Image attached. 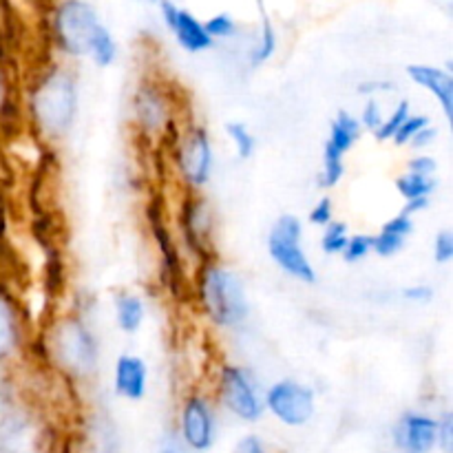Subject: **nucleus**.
Returning a JSON list of instances; mask_svg holds the SVG:
<instances>
[{
	"mask_svg": "<svg viewBox=\"0 0 453 453\" xmlns=\"http://www.w3.org/2000/svg\"><path fill=\"white\" fill-rule=\"evenodd\" d=\"M411 234H414V217L398 212L380 226L379 233L372 234V252H376L383 259L396 257L405 248Z\"/></svg>",
	"mask_w": 453,
	"mask_h": 453,
	"instance_id": "nucleus-20",
	"label": "nucleus"
},
{
	"mask_svg": "<svg viewBox=\"0 0 453 453\" xmlns=\"http://www.w3.org/2000/svg\"><path fill=\"white\" fill-rule=\"evenodd\" d=\"M12 96V84H9V75L7 69L3 65V58H0V106L4 104V100Z\"/></svg>",
	"mask_w": 453,
	"mask_h": 453,
	"instance_id": "nucleus-41",
	"label": "nucleus"
},
{
	"mask_svg": "<svg viewBox=\"0 0 453 453\" xmlns=\"http://www.w3.org/2000/svg\"><path fill=\"white\" fill-rule=\"evenodd\" d=\"M383 118H385L383 106L379 104L376 97H370V100L365 102V106H363L358 122H361V128H365V131H370L372 135H374V133L379 131L380 124H383Z\"/></svg>",
	"mask_w": 453,
	"mask_h": 453,
	"instance_id": "nucleus-33",
	"label": "nucleus"
},
{
	"mask_svg": "<svg viewBox=\"0 0 453 453\" xmlns=\"http://www.w3.org/2000/svg\"><path fill=\"white\" fill-rule=\"evenodd\" d=\"M22 341V317L16 299L4 288H0V365L16 358L20 352Z\"/></svg>",
	"mask_w": 453,
	"mask_h": 453,
	"instance_id": "nucleus-19",
	"label": "nucleus"
},
{
	"mask_svg": "<svg viewBox=\"0 0 453 453\" xmlns=\"http://www.w3.org/2000/svg\"><path fill=\"white\" fill-rule=\"evenodd\" d=\"M436 420V449H441L442 453H453V414L449 410H445Z\"/></svg>",
	"mask_w": 453,
	"mask_h": 453,
	"instance_id": "nucleus-32",
	"label": "nucleus"
},
{
	"mask_svg": "<svg viewBox=\"0 0 453 453\" xmlns=\"http://www.w3.org/2000/svg\"><path fill=\"white\" fill-rule=\"evenodd\" d=\"M434 261L438 265H447L453 261V233L449 228L441 230L434 239V248H432Z\"/></svg>",
	"mask_w": 453,
	"mask_h": 453,
	"instance_id": "nucleus-34",
	"label": "nucleus"
},
{
	"mask_svg": "<svg viewBox=\"0 0 453 453\" xmlns=\"http://www.w3.org/2000/svg\"><path fill=\"white\" fill-rule=\"evenodd\" d=\"M274 53H277V29H274L273 20H270L268 16H264L259 40H257L255 49L250 51V66L252 69H259L261 65L273 60Z\"/></svg>",
	"mask_w": 453,
	"mask_h": 453,
	"instance_id": "nucleus-25",
	"label": "nucleus"
},
{
	"mask_svg": "<svg viewBox=\"0 0 453 453\" xmlns=\"http://www.w3.org/2000/svg\"><path fill=\"white\" fill-rule=\"evenodd\" d=\"M149 228L153 234L155 243H157L159 259H162V277L168 283V290L175 296H180V292L186 288V274H184V264H181L180 250H177V243L173 239L171 228L164 221V212L159 208L157 202L149 203Z\"/></svg>",
	"mask_w": 453,
	"mask_h": 453,
	"instance_id": "nucleus-14",
	"label": "nucleus"
},
{
	"mask_svg": "<svg viewBox=\"0 0 453 453\" xmlns=\"http://www.w3.org/2000/svg\"><path fill=\"white\" fill-rule=\"evenodd\" d=\"M308 219H310V224L319 226V228H326L330 221H334V203H332V199L327 197V195L314 203L312 211H310V215H308Z\"/></svg>",
	"mask_w": 453,
	"mask_h": 453,
	"instance_id": "nucleus-35",
	"label": "nucleus"
},
{
	"mask_svg": "<svg viewBox=\"0 0 453 453\" xmlns=\"http://www.w3.org/2000/svg\"><path fill=\"white\" fill-rule=\"evenodd\" d=\"M157 453H180L177 449H173V447H164L162 451H157Z\"/></svg>",
	"mask_w": 453,
	"mask_h": 453,
	"instance_id": "nucleus-43",
	"label": "nucleus"
},
{
	"mask_svg": "<svg viewBox=\"0 0 453 453\" xmlns=\"http://www.w3.org/2000/svg\"><path fill=\"white\" fill-rule=\"evenodd\" d=\"M226 133H228V140L233 144L234 153H237L239 159H250L257 150V137L255 133L250 131V127L243 122H230L226 127Z\"/></svg>",
	"mask_w": 453,
	"mask_h": 453,
	"instance_id": "nucleus-26",
	"label": "nucleus"
},
{
	"mask_svg": "<svg viewBox=\"0 0 453 453\" xmlns=\"http://www.w3.org/2000/svg\"><path fill=\"white\" fill-rule=\"evenodd\" d=\"M88 58L93 60V65L100 66V69H106L115 62L118 58V42H115L113 34L106 29L104 25L96 31L91 40V47H88Z\"/></svg>",
	"mask_w": 453,
	"mask_h": 453,
	"instance_id": "nucleus-24",
	"label": "nucleus"
},
{
	"mask_svg": "<svg viewBox=\"0 0 453 453\" xmlns=\"http://www.w3.org/2000/svg\"><path fill=\"white\" fill-rule=\"evenodd\" d=\"M407 171L416 173V175H429L436 177L438 171V162L432 157V155H416L407 162Z\"/></svg>",
	"mask_w": 453,
	"mask_h": 453,
	"instance_id": "nucleus-37",
	"label": "nucleus"
},
{
	"mask_svg": "<svg viewBox=\"0 0 453 453\" xmlns=\"http://www.w3.org/2000/svg\"><path fill=\"white\" fill-rule=\"evenodd\" d=\"M403 299L411 305H427L434 301V288L427 283H414L403 290Z\"/></svg>",
	"mask_w": 453,
	"mask_h": 453,
	"instance_id": "nucleus-36",
	"label": "nucleus"
},
{
	"mask_svg": "<svg viewBox=\"0 0 453 453\" xmlns=\"http://www.w3.org/2000/svg\"><path fill=\"white\" fill-rule=\"evenodd\" d=\"M372 255V234H349L348 246L343 250L345 264H361Z\"/></svg>",
	"mask_w": 453,
	"mask_h": 453,
	"instance_id": "nucleus-31",
	"label": "nucleus"
},
{
	"mask_svg": "<svg viewBox=\"0 0 453 453\" xmlns=\"http://www.w3.org/2000/svg\"><path fill=\"white\" fill-rule=\"evenodd\" d=\"M407 78L416 84V87L425 88L429 96L436 97L441 104L442 115L447 122L451 124L453 119V75L447 69L432 65H410L405 69Z\"/></svg>",
	"mask_w": 453,
	"mask_h": 453,
	"instance_id": "nucleus-18",
	"label": "nucleus"
},
{
	"mask_svg": "<svg viewBox=\"0 0 453 453\" xmlns=\"http://www.w3.org/2000/svg\"><path fill=\"white\" fill-rule=\"evenodd\" d=\"M264 405L286 427H305L317 411V394L301 380L283 379L265 389Z\"/></svg>",
	"mask_w": 453,
	"mask_h": 453,
	"instance_id": "nucleus-10",
	"label": "nucleus"
},
{
	"mask_svg": "<svg viewBox=\"0 0 453 453\" xmlns=\"http://www.w3.org/2000/svg\"><path fill=\"white\" fill-rule=\"evenodd\" d=\"M44 357L66 379L91 380L100 365V345L82 314H65L58 319L44 339Z\"/></svg>",
	"mask_w": 453,
	"mask_h": 453,
	"instance_id": "nucleus-3",
	"label": "nucleus"
},
{
	"mask_svg": "<svg viewBox=\"0 0 453 453\" xmlns=\"http://www.w3.org/2000/svg\"><path fill=\"white\" fill-rule=\"evenodd\" d=\"M233 453H270V451L259 436H255V434H248V436L239 438Z\"/></svg>",
	"mask_w": 453,
	"mask_h": 453,
	"instance_id": "nucleus-38",
	"label": "nucleus"
},
{
	"mask_svg": "<svg viewBox=\"0 0 453 453\" xmlns=\"http://www.w3.org/2000/svg\"><path fill=\"white\" fill-rule=\"evenodd\" d=\"M180 230L184 237L186 248L197 257V264L212 259V233H215V221H212L211 203L197 193H190L181 203L180 212Z\"/></svg>",
	"mask_w": 453,
	"mask_h": 453,
	"instance_id": "nucleus-13",
	"label": "nucleus"
},
{
	"mask_svg": "<svg viewBox=\"0 0 453 453\" xmlns=\"http://www.w3.org/2000/svg\"><path fill=\"white\" fill-rule=\"evenodd\" d=\"M363 135L361 122L357 115L348 111H339L330 122V135L323 146V168L319 175V186L323 190H332L345 177V155L358 144Z\"/></svg>",
	"mask_w": 453,
	"mask_h": 453,
	"instance_id": "nucleus-11",
	"label": "nucleus"
},
{
	"mask_svg": "<svg viewBox=\"0 0 453 453\" xmlns=\"http://www.w3.org/2000/svg\"><path fill=\"white\" fill-rule=\"evenodd\" d=\"M173 157H175L177 175L190 193L206 188L215 168V149L208 128L197 122L188 124L177 135Z\"/></svg>",
	"mask_w": 453,
	"mask_h": 453,
	"instance_id": "nucleus-7",
	"label": "nucleus"
},
{
	"mask_svg": "<svg viewBox=\"0 0 453 453\" xmlns=\"http://www.w3.org/2000/svg\"><path fill=\"white\" fill-rule=\"evenodd\" d=\"M115 432L113 425L104 418H96L87 425L82 434V453H115Z\"/></svg>",
	"mask_w": 453,
	"mask_h": 453,
	"instance_id": "nucleus-22",
	"label": "nucleus"
},
{
	"mask_svg": "<svg viewBox=\"0 0 453 453\" xmlns=\"http://www.w3.org/2000/svg\"><path fill=\"white\" fill-rule=\"evenodd\" d=\"M436 140H438V128H434V124H429V127H425L423 131L410 142V146L414 150H425L429 149V146L436 144Z\"/></svg>",
	"mask_w": 453,
	"mask_h": 453,
	"instance_id": "nucleus-39",
	"label": "nucleus"
},
{
	"mask_svg": "<svg viewBox=\"0 0 453 453\" xmlns=\"http://www.w3.org/2000/svg\"><path fill=\"white\" fill-rule=\"evenodd\" d=\"M146 3H159V0H146Z\"/></svg>",
	"mask_w": 453,
	"mask_h": 453,
	"instance_id": "nucleus-44",
	"label": "nucleus"
},
{
	"mask_svg": "<svg viewBox=\"0 0 453 453\" xmlns=\"http://www.w3.org/2000/svg\"><path fill=\"white\" fill-rule=\"evenodd\" d=\"M411 115V104L410 100H401L396 106H394V111L389 115H385L383 118V124L379 127V131L374 133L376 142H388L392 140L394 135L398 133V128L403 127V122H405L407 118Z\"/></svg>",
	"mask_w": 453,
	"mask_h": 453,
	"instance_id": "nucleus-28",
	"label": "nucleus"
},
{
	"mask_svg": "<svg viewBox=\"0 0 453 453\" xmlns=\"http://www.w3.org/2000/svg\"><path fill=\"white\" fill-rule=\"evenodd\" d=\"M438 420L427 411H405L392 427V442L401 453H432L436 449Z\"/></svg>",
	"mask_w": 453,
	"mask_h": 453,
	"instance_id": "nucleus-15",
	"label": "nucleus"
},
{
	"mask_svg": "<svg viewBox=\"0 0 453 453\" xmlns=\"http://www.w3.org/2000/svg\"><path fill=\"white\" fill-rule=\"evenodd\" d=\"M268 255L288 277L305 286L317 283L319 274L303 248V221L296 215L286 212L274 221L268 233Z\"/></svg>",
	"mask_w": 453,
	"mask_h": 453,
	"instance_id": "nucleus-6",
	"label": "nucleus"
},
{
	"mask_svg": "<svg viewBox=\"0 0 453 453\" xmlns=\"http://www.w3.org/2000/svg\"><path fill=\"white\" fill-rule=\"evenodd\" d=\"M60 432L31 407L9 405L0 411V453H60Z\"/></svg>",
	"mask_w": 453,
	"mask_h": 453,
	"instance_id": "nucleus-4",
	"label": "nucleus"
},
{
	"mask_svg": "<svg viewBox=\"0 0 453 453\" xmlns=\"http://www.w3.org/2000/svg\"><path fill=\"white\" fill-rule=\"evenodd\" d=\"M27 111L44 140H65L78 118V80L73 71L60 65L47 66L31 84Z\"/></svg>",
	"mask_w": 453,
	"mask_h": 453,
	"instance_id": "nucleus-1",
	"label": "nucleus"
},
{
	"mask_svg": "<svg viewBox=\"0 0 453 453\" xmlns=\"http://www.w3.org/2000/svg\"><path fill=\"white\" fill-rule=\"evenodd\" d=\"M195 295L202 312L219 330H239L250 317V301L242 277L217 257L197 264Z\"/></svg>",
	"mask_w": 453,
	"mask_h": 453,
	"instance_id": "nucleus-2",
	"label": "nucleus"
},
{
	"mask_svg": "<svg viewBox=\"0 0 453 453\" xmlns=\"http://www.w3.org/2000/svg\"><path fill=\"white\" fill-rule=\"evenodd\" d=\"M203 29L211 35L212 42L215 40H230L237 35V22L230 13H215V16L203 22Z\"/></svg>",
	"mask_w": 453,
	"mask_h": 453,
	"instance_id": "nucleus-29",
	"label": "nucleus"
},
{
	"mask_svg": "<svg viewBox=\"0 0 453 453\" xmlns=\"http://www.w3.org/2000/svg\"><path fill=\"white\" fill-rule=\"evenodd\" d=\"M146 321V303L137 292H119L115 296V323L124 334H135Z\"/></svg>",
	"mask_w": 453,
	"mask_h": 453,
	"instance_id": "nucleus-21",
	"label": "nucleus"
},
{
	"mask_svg": "<svg viewBox=\"0 0 453 453\" xmlns=\"http://www.w3.org/2000/svg\"><path fill=\"white\" fill-rule=\"evenodd\" d=\"M177 429L186 449L206 453L217 442V410L215 401L203 392H188L181 398Z\"/></svg>",
	"mask_w": 453,
	"mask_h": 453,
	"instance_id": "nucleus-9",
	"label": "nucleus"
},
{
	"mask_svg": "<svg viewBox=\"0 0 453 453\" xmlns=\"http://www.w3.org/2000/svg\"><path fill=\"white\" fill-rule=\"evenodd\" d=\"M394 91V84L388 82V80H370V82L358 84V93L367 97H374L379 93H389Z\"/></svg>",
	"mask_w": 453,
	"mask_h": 453,
	"instance_id": "nucleus-40",
	"label": "nucleus"
},
{
	"mask_svg": "<svg viewBox=\"0 0 453 453\" xmlns=\"http://www.w3.org/2000/svg\"><path fill=\"white\" fill-rule=\"evenodd\" d=\"M159 12H162L164 25L173 31L177 44L188 53H203L215 47L211 35L203 29V22L197 20L190 12L180 9L175 0H159Z\"/></svg>",
	"mask_w": 453,
	"mask_h": 453,
	"instance_id": "nucleus-16",
	"label": "nucleus"
},
{
	"mask_svg": "<svg viewBox=\"0 0 453 453\" xmlns=\"http://www.w3.org/2000/svg\"><path fill=\"white\" fill-rule=\"evenodd\" d=\"M113 389L124 401H144L149 392V365L144 358L137 354H122L113 367Z\"/></svg>",
	"mask_w": 453,
	"mask_h": 453,
	"instance_id": "nucleus-17",
	"label": "nucleus"
},
{
	"mask_svg": "<svg viewBox=\"0 0 453 453\" xmlns=\"http://www.w3.org/2000/svg\"><path fill=\"white\" fill-rule=\"evenodd\" d=\"M438 180L429 175H416V173L405 171L396 180V190L405 202H414V199H432L436 193Z\"/></svg>",
	"mask_w": 453,
	"mask_h": 453,
	"instance_id": "nucleus-23",
	"label": "nucleus"
},
{
	"mask_svg": "<svg viewBox=\"0 0 453 453\" xmlns=\"http://www.w3.org/2000/svg\"><path fill=\"white\" fill-rule=\"evenodd\" d=\"M215 398L228 414L242 423H259L265 414L264 389L252 370L234 363H221L215 372Z\"/></svg>",
	"mask_w": 453,
	"mask_h": 453,
	"instance_id": "nucleus-5",
	"label": "nucleus"
},
{
	"mask_svg": "<svg viewBox=\"0 0 453 453\" xmlns=\"http://www.w3.org/2000/svg\"><path fill=\"white\" fill-rule=\"evenodd\" d=\"M429 124H432V119H429L427 115H423V113L414 115V113H411L410 118L403 122V127L398 128L396 135L392 137L394 146H398V149H401V146H410V142L414 140V137L418 135V133L423 131L425 127H429Z\"/></svg>",
	"mask_w": 453,
	"mask_h": 453,
	"instance_id": "nucleus-30",
	"label": "nucleus"
},
{
	"mask_svg": "<svg viewBox=\"0 0 453 453\" xmlns=\"http://www.w3.org/2000/svg\"><path fill=\"white\" fill-rule=\"evenodd\" d=\"M349 239V226L345 221H330V224L323 228L321 234V250L323 255H343L345 246H348Z\"/></svg>",
	"mask_w": 453,
	"mask_h": 453,
	"instance_id": "nucleus-27",
	"label": "nucleus"
},
{
	"mask_svg": "<svg viewBox=\"0 0 453 453\" xmlns=\"http://www.w3.org/2000/svg\"><path fill=\"white\" fill-rule=\"evenodd\" d=\"M429 202H432V199H414V202H405V206H403L401 212H405V215L414 217V215H418V212L427 211Z\"/></svg>",
	"mask_w": 453,
	"mask_h": 453,
	"instance_id": "nucleus-42",
	"label": "nucleus"
},
{
	"mask_svg": "<svg viewBox=\"0 0 453 453\" xmlns=\"http://www.w3.org/2000/svg\"><path fill=\"white\" fill-rule=\"evenodd\" d=\"M133 124L146 137L166 135L173 122V100L157 82H142L133 93Z\"/></svg>",
	"mask_w": 453,
	"mask_h": 453,
	"instance_id": "nucleus-12",
	"label": "nucleus"
},
{
	"mask_svg": "<svg viewBox=\"0 0 453 453\" xmlns=\"http://www.w3.org/2000/svg\"><path fill=\"white\" fill-rule=\"evenodd\" d=\"M102 22L96 9L84 0H65L53 13V42L65 56L84 58Z\"/></svg>",
	"mask_w": 453,
	"mask_h": 453,
	"instance_id": "nucleus-8",
	"label": "nucleus"
}]
</instances>
